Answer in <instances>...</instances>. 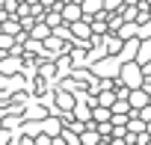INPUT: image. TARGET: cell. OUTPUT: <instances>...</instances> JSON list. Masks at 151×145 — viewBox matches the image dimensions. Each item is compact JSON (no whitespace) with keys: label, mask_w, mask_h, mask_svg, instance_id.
I'll return each instance as SVG.
<instances>
[{"label":"cell","mask_w":151,"mask_h":145,"mask_svg":"<svg viewBox=\"0 0 151 145\" xmlns=\"http://www.w3.org/2000/svg\"><path fill=\"white\" fill-rule=\"evenodd\" d=\"M74 101H77V98H74L71 92H56V104H59V110H65V113H68V110L74 107Z\"/></svg>","instance_id":"cell-10"},{"label":"cell","mask_w":151,"mask_h":145,"mask_svg":"<svg viewBox=\"0 0 151 145\" xmlns=\"http://www.w3.org/2000/svg\"><path fill=\"white\" fill-rule=\"evenodd\" d=\"M59 124H62V118H56V116H45V118H42V133L56 136V133H59Z\"/></svg>","instance_id":"cell-7"},{"label":"cell","mask_w":151,"mask_h":145,"mask_svg":"<svg viewBox=\"0 0 151 145\" xmlns=\"http://www.w3.org/2000/svg\"><path fill=\"white\" fill-rule=\"evenodd\" d=\"M148 18H151V3H148Z\"/></svg>","instance_id":"cell-15"},{"label":"cell","mask_w":151,"mask_h":145,"mask_svg":"<svg viewBox=\"0 0 151 145\" xmlns=\"http://www.w3.org/2000/svg\"><path fill=\"white\" fill-rule=\"evenodd\" d=\"M116 36H119L122 42L136 39V21H122V24H119V30H116Z\"/></svg>","instance_id":"cell-6"},{"label":"cell","mask_w":151,"mask_h":145,"mask_svg":"<svg viewBox=\"0 0 151 145\" xmlns=\"http://www.w3.org/2000/svg\"><path fill=\"white\" fill-rule=\"evenodd\" d=\"M95 74H98V77H110V74L116 77V74H119V65H116L113 59H101V62L95 65Z\"/></svg>","instance_id":"cell-5"},{"label":"cell","mask_w":151,"mask_h":145,"mask_svg":"<svg viewBox=\"0 0 151 145\" xmlns=\"http://www.w3.org/2000/svg\"><path fill=\"white\" fill-rule=\"evenodd\" d=\"M145 133H148V136H151V118H148V121H145Z\"/></svg>","instance_id":"cell-14"},{"label":"cell","mask_w":151,"mask_h":145,"mask_svg":"<svg viewBox=\"0 0 151 145\" xmlns=\"http://www.w3.org/2000/svg\"><path fill=\"white\" fill-rule=\"evenodd\" d=\"M21 71V56L9 53V56H0V74H6V77H15Z\"/></svg>","instance_id":"cell-3"},{"label":"cell","mask_w":151,"mask_h":145,"mask_svg":"<svg viewBox=\"0 0 151 145\" xmlns=\"http://www.w3.org/2000/svg\"><path fill=\"white\" fill-rule=\"evenodd\" d=\"M80 9H83V15H95L104 6H101V0H80Z\"/></svg>","instance_id":"cell-11"},{"label":"cell","mask_w":151,"mask_h":145,"mask_svg":"<svg viewBox=\"0 0 151 145\" xmlns=\"http://www.w3.org/2000/svg\"><path fill=\"white\" fill-rule=\"evenodd\" d=\"M27 33H30V39H39V42H42V39L50 36V27H47L45 21H33V27H30Z\"/></svg>","instance_id":"cell-8"},{"label":"cell","mask_w":151,"mask_h":145,"mask_svg":"<svg viewBox=\"0 0 151 145\" xmlns=\"http://www.w3.org/2000/svg\"><path fill=\"white\" fill-rule=\"evenodd\" d=\"M104 45H107V53H110V56L122 53V47H124V42H122L119 36H107V39H104Z\"/></svg>","instance_id":"cell-9"},{"label":"cell","mask_w":151,"mask_h":145,"mask_svg":"<svg viewBox=\"0 0 151 145\" xmlns=\"http://www.w3.org/2000/svg\"><path fill=\"white\" fill-rule=\"evenodd\" d=\"M136 47H139V56H136V62H145V59H151V42H139Z\"/></svg>","instance_id":"cell-12"},{"label":"cell","mask_w":151,"mask_h":145,"mask_svg":"<svg viewBox=\"0 0 151 145\" xmlns=\"http://www.w3.org/2000/svg\"><path fill=\"white\" fill-rule=\"evenodd\" d=\"M127 104H130V110H139L142 104H148V92L145 89H127Z\"/></svg>","instance_id":"cell-4"},{"label":"cell","mask_w":151,"mask_h":145,"mask_svg":"<svg viewBox=\"0 0 151 145\" xmlns=\"http://www.w3.org/2000/svg\"><path fill=\"white\" fill-rule=\"evenodd\" d=\"M68 33H71L74 39H86V42H89V39H92V27H89V18L83 15V18H77V21H71V24H68Z\"/></svg>","instance_id":"cell-2"},{"label":"cell","mask_w":151,"mask_h":145,"mask_svg":"<svg viewBox=\"0 0 151 145\" xmlns=\"http://www.w3.org/2000/svg\"><path fill=\"white\" fill-rule=\"evenodd\" d=\"M56 65H59V68H62V71H68V65H71V56H68V53H65V59H59V62H56Z\"/></svg>","instance_id":"cell-13"},{"label":"cell","mask_w":151,"mask_h":145,"mask_svg":"<svg viewBox=\"0 0 151 145\" xmlns=\"http://www.w3.org/2000/svg\"><path fill=\"white\" fill-rule=\"evenodd\" d=\"M0 127H3V121H0Z\"/></svg>","instance_id":"cell-16"},{"label":"cell","mask_w":151,"mask_h":145,"mask_svg":"<svg viewBox=\"0 0 151 145\" xmlns=\"http://www.w3.org/2000/svg\"><path fill=\"white\" fill-rule=\"evenodd\" d=\"M116 77H119V80H122V86H127V89L142 86V71H139V62H127V65H122Z\"/></svg>","instance_id":"cell-1"}]
</instances>
